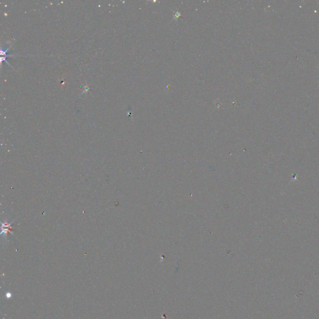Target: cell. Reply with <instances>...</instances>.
Returning a JSON list of instances; mask_svg holds the SVG:
<instances>
[{
    "label": "cell",
    "instance_id": "obj_1",
    "mask_svg": "<svg viewBox=\"0 0 319 319\" xmlns=\"http://www.w3.org/2000/svg\"><path fill=\"white\" fill-rule=\"evenodd\" d=\"M6 296L7 298H9V297H11V293H7V294H6Z\"/></svg>",
    "mask_w": 319,
    "mask_h": 319
}]
</instances>
